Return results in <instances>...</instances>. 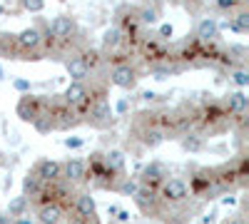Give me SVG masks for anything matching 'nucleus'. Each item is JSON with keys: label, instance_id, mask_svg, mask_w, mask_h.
Here are the masks:
<instances>
[{"label": "nucleus", "instance_id": "7c9ffc66", "mask_svg": "<svg viewBox=\"0 0 249 224\" xmlns=\"http://www.w3.org/2000/svg\"><path fill=\"white\" fill-rule=\"evenodd\" d=\"M33 127H35V132H40V135H50V132H55L53 120H50V115H48V112L40 115V117L33 122Z\"/></svg>", "mask_w": 249, "mask_h": 224}, {"label": "nucleus", "instance_id": "393cba45", "mask_svg": "<svg viewBox=\"0 0 249 224\" xmlns=\"http://www.w3.org/2000/svg\"><path fill=\"white\" fill-rule=\"evenodd\" d=\"M137 17H140V23L147 28V25H157L160 23V10L155 5H137Z\"/></svg>", "mask_w": 249, "mask_h": 224}, {"label": "nucleus", "instance_id": "f3484780", "mask_svg": "<svg viewBox=\"0 0 249 224\" xmlns=\"http://www.w3.org/2000/svg\"><path fill=\"white\" fill-rule=\"evenodd\" d=\"M102 159H105V167L110 174L115 177H127V167H124V152L122 150H107L102 152Z\"/></svg>", "mask_w": 249, "mask_h": 224}, {"label": "nucleus", "instance_id": "58836bf2", "mask_svg": "<svg viewBox=\"0 0 249 224\" xmlns=\"http://www.w3.org/2000/svg\"><path fill=\"white\" fill-rule=\"evenodd\" d=\"M115 217H117V222H120V224L130 222V212H127V209H117V214H115Z\"/></svg>", "mask_w": 249, "mask_h": 224}, {"label": "nucleus", "instance_id": "f704fd0d", "mask_svg": "<svg viewBox=\"0 0 249 224\" xmlns=\"http://www.w3.org/2000/svg\"><path fill=\"white\" fill-rule=\"evenodd\" d=\"M127 110H130V100H127V97H122V100H120V103H117V105L112 107V112H115V117H117V115H127Z\"/></svg>", "mask_w": 249, "mask_h": 224}, {"label": "nucleus", "instance_id": "39448f33", "mask_svg": "<svg viewBox=\"0 0 249 224\" xmlns=\"http://www.w3.org/2000/svg\"><path fill=\"white\" fill-rule=\"evenodd\" d=\"M18 48H20V60L25 63H37V60H45L43 55V35H40L37 25H30L25 30L15 33Z\"/></svg>", "mask_w": 249, "mask_h": 224}, {"label": "nucleus", "instance_id": "c85d7f7f", "mask_svg": "<svg viewBox=\"0 0 249 224\" xmlns=\"http://www.w3.org/2000/svg\"><path fill=\"white\" fill-rule=\"evenodd\" d=\"M62 224H102V222H100L97 214H92V217H80L77 212L70 209V212L65 214V219H62Z\"/></svg>", "mask_w": 249, "mask_h": 224}, {"label": "nucleus", "instance_id": "473e14b6", "mask_svg": "<svg viewBox=\"0 0 249 224\" xmlns=\"http://www.w3.org/2000/svg\"><path fill=\"white\" fill-rule=\"evenodd\" d=\"M155 35H157L160 40H164V43H170V40L175 37V25H172V23H162Z\"/></svg>", "mask_w": 249, "mask_h": 224}, {"label": "nucleus", "instance_id": "aec40b11", "mask_svg": "<svg viewBox=\"0 0 249 224\" xmlns=\"http://www.w3.org/2000/svg\"><path fill=\"white\" fill-rule=\"evenodd\" d=\"M37 214V224H62V219H65V209H62L60 205H45V207H37L35 209Z\"/></svg>", "mask_w": 249, "mask_h": 224}, {"label": "nucleus", "instance_id": "f257e3e1", "mask_svg": "<svg viewBox=\"0 0 249 224\" xmlns=\"http://www.w3.org/2000/svg\"><path fill=\"white\" fill-rule=\"evenodd\" d=\"M202 209V202L195 199L182 177H167L157 190V217L164 224H190Z\"/></svg>", "mask_w": 249, "mask_h": 224}, {"label": "nucleus", "instance_id": "b1692460", "mask_svg": "<svg viewBox=\"0 0 249 224\" xmlns=\"http://www.w3.org/2000/svg\"><path fill=\"white\" fill-rule=\"evenodd\" d=\"M28 209H30V199L20 194V197H13V199L8 202V212H5V214H8L10 219H15V217L28 214Z\"/></svg>", "mask_w": 249, "mask_h": 224}, {"label": "nucleus", "instance_id": "49530a36", "mask_svg": "<svg viewBox=\"0 0 249 224\" xmlns=\"http://www.w3.org/2000/svg\"><path fill=\"white\" fill-rule=\"evenodd\" d=\"M167 3H175V0H167Z\"/></svg>", "mask_w": 249, "mask_h": 224}, {"label": "nucleus", "instance_id": "a18cd8bd", "mask_svg": "<svg viewBox=\"0 0 249 224\" xmlns=\"http://www.w3.org/2000/svg\"><path fill=\"white\" fill-rule=\"evenodd\" d=\"M0 165H3V155H0Z\"/></svg>", "mask_w": 249, "mask_h": 224}, {"label": "nucleus", "instance_id": "ea45409f", "mask_svg": "<svg viewBox=\"0 0 249 224\" xmlns=\"http://www.w3.org/2000/svg\"><path fill=\"white\" fill-rule=\"evenodd\" d=\"M13 224H37V222H35V219H30L28 214H23V217H15V219H13Z\"/></svg>", "mask_w": 249, "mask_h": 224}, {"label": "nucleus", "instance_id": "dca6fc26", "mask_svg": "<svg viewBox=\"0 0 249 224\" xmlns=\"http://www.w3.org/2000/svg\"><path fill=\"white\" fill-rule=\"evenodd\" d=\"M219 20L217 17H202L197 23V30H195V37L199 43H217L219 40V28H217Z\"/></svg>", "mask_w": 249, "mask_h": 224}, {"label": "nucleus", "instance_id": "1a4fd4ad", "mask_svg": "<svg viewBox=\"0 0 249 224\" xmlns=\"http://www.w3.org/2000/svg\"><path fill=\"white\" fill-rule=\"evenodd\" d=\"M62 182H68L70 187L80 190L88 185V170H85V159L80 157H68L62 162Z\"/></svg>", "mask_w": 249, "mask_h": 224}, {"label": "nucleus", "instance_id": "6ab92c4d", "mask_svg": "<svg viewBox=\"0 0 249 224\" xmlns=\"http://www.w3.org/2000/svg\"><path fill=\"white\" fill-rule=\"evenodd\" d=\"M0 60H20L18 40L10 30H0Z\"/></svg>", "mask_w": 249, "mask_h": 224}, {"label": "nucleus", "instance_id": "9b49d317", "mask_svg": "<svg viewBox=\"0 0 249 224\" xmlns=\"http://www.w3.org/2000/svg\"><path fill=\"white\" fill-rule=\"evenodd\" d=\"M33 172L37 174V179L43 182V185H50V182H57L62 179V162L57 159H37L33 165Z\"/></svg>", "mask_w": 249, "mask_h": 224}, {"label": "nucleus", "instance_id": "4be33fe9", "mask_svg": "<svg viewBox=\"0 0 249 224\" xmlns=\"http://www.w3.org/2000/svg\"><path fill=\"white\" fill-rule=\"evenodd\" d=\"M179 145H182V150H184V152L197 155V152H202V150L207 147V137H202L199 132L190 130V132H184V135L179 137Z\"/></svg>", "mask_w": 249, "mask_h": 224}, {"label": "nucleus", "instance_id": "79ce46f5", "mask_svg": "<svg viewBox=\"0 0 249 224\" xmlns=\"http://www.w3.org/2000/svg\"><path fill=\"white\" fill-rule=\"evenodd\" d=\"M0 224H13V219L8 214H0Z\"/></svg>", "mask_w": 249, "mask_h": 224}, {"label": "nucleus", "instance_id": "20e7f679", "mask_svg": "<svg viewBox=\"0 0 249 224\" xmlns=\"http://www.w3.org/2000/svg\"><path fill=\"white\" fill-rule=\"evenodd\" d=\"M187 190H190V194L195 199H199V202L217 199L219 197V190H217V182H214V170L212 167H195Z\"/></svg>", "mask_w": 249, "mask_h": 224}, {"label": "nucleus", "instance_id": "0eeeda50", "mask_svg": "<svg viewBox=\"0 0 249 224\" xmlns=\"http://www.w3.org/2000/svg\"><path fill=\"white\" fill-rule=\"evenodd\" d=\"M140 68L132 63H122V65H115V68H110V85H115V87H120V90H124V92H132L137 85H140Z\"/></svg>", "mask_w": 249, "mask_h": 224}, {"label": "nucleus", "instance_id": "ddd939ff", "mask_svg": "<svg viewBox=\"0 0 249 224\" xmlns=\"http://www.w3.org/2000/svg\"><path fill=\"white\" fill-rule=\"evenodd\" d=\"M80 57H82V63H85V68H88V72H90V77H97V75H102L105 72V55H102V50L100 48H82L80 52H77Z\"/></svg>", "mask_w": 249, "mask_h": 224}, {"label": "nucleus", "instance_id": "a878e982", "mask_svg": "<svg viewBox=\"0 0 249 224\" xmlns=\"http://www.w3.org/2000/svg\"><path fill=\"white\" fill-rule=\"evenodd\" d=\"M242 8H249L247 0H214V10L222 13V15H230V17Z\"/></svg>", "mask_w": 249, "mask_h": 224}, {"label": "nucleus", "instance_id": "f8f14e48", "mask_svg": "<svg viewBox=\"0 0 249 224\" xmlns=\"http://www.w3.org/2000/svg\"><path fill=\"white\" fill-rule=\"evenodd\" d=\"M222 105L227 110L230 117H237V115H247L249 112V97L244 90H230L224 97H222Z\"/></svg>", "mask_w": 249, "mask_h": 224}, {"label": "nucleus", "instance_id": "412c9836", "mask_svg": "<svg viewBox=\"0 0 249 224\" xmlns=\"http://www.w3.org/2000/svg\"><path fill=\"white\" fill-rule=\"evenodd\" d=\"M124 45H122V35H120V30L112 25V28H107L105 33H102V55H112V52H117V50H122ZM127 50V48H124Z\"/></svg>", "mask_w": 249, "mask_h": 224}, {"label": "nucleus", "instance_id": "7ed1b4c3", "mask_svg": "<svg viewBox=\"0 0 249 224\" xmlns=\"http://www.w3.org/2000/svg\"><path fill=\"white\" fill-rule=\"evenodd\" d=\"M45 112H48L50 120H53L55 132H70V130H75V127L82 125V117H80L72 107H68L65 103H62L60 95H53V97L48 95V107H45Z\"/></svg>", "mask_w": 249, "mask_h": 224}, {"label": "nucleus", "instance_id": "c9c22d12", "mask_svg": "<svg viewBox=\"0 0 249 224\" xmlns=\"http://www.w3.org/2000/svg\"><path fill=\"white\" fill-rule=\"evenodd\" d=\"M62 145H65L68 150H80L85 142H82V137H65V142H62Z\"/></svg>", "mask_w": 249, "mask_h": 224}, {"label": "nucleus", "instance_id": "f03ea898", "mask_svg": "<svg viewBox=\"0 0 249 224\" xmlns=\"http://www.w3.org/2000/svg\"><path fill=\"white\" fill-rule=\"evenodd\" d=\"M232 130V120L227 115L222 100L212 97L210 100H199L197 103V117H195V132H199L202 137H214V135H224Z\"/></svg>", "mask_w": 249, "mask_h": 224}, {"label": "nucleus", "instance_id": "c03bdc74", "mask_svg": "<svg viewBox=\"0 0 249 224\" xmlns=\"http://www.w3.org/2000/svg\"><path fill=\"white\" fill-rule=\"evenodd\" d=\"M3 13H5V8H3V5H0V15H3Z\"/></svg>", "mask_w": 249, "mask_h": 224}, {"label": "nucleus", "instance_id": "a19ab883", "mask_svg": "<svg viewBox=\"0 0 249 224\" xmlns=\"http://www.w3.org/2000/svg\"><path fill=\"white\" fill-rule=\"evenodd\" d=\"M214 217H217V212H210V214H204V217H202V224H214Z\"/></svg>", "mask_w": 249, "mask_h": 224}, {"label": "nucleus", "instance_id": "c756f323", "mask_svg": "<svg viewBox=\"0 0 249 224\" xmlns=\"http://www.w3.org/2000/svg\"><path fill=\"white\" fill-rule=\"evenodd\" d=\"M232 20H234V25H237L239 35H247V33H249V8L237 10V13L232 15Z\"/></svg>", "mask_w": 249, "mask_h": 224}, {"label": "nucleus", "instance_id": "2eb2a0df", "mask_svg": "<svg viewBox=\"0 0 249 224\" xmlns=\"http://www.w3.org/2000/svg\"><path fill=\"white\" fill-rule=\"evenodd\" d=\"M62 65H65V72L70 77V83H85V80H90V72H88L85 63H82V57L77 52L62 60Z\"/></svg>", "mask_w": 249, "mask_h": 224}, {"label": "nucleus", "instance_id": "cd10ccee", "mask_svg": "<svg viewBox=\"0 0 249 224\" xmlns=\"http://www.w3.org/2000/svg\"><path fill=\"white\" fill-rule=\"evenodd\" d=\"M137 190H140V182H137V177H124L122 182H120V187H117V194H122V197H135L137 194Z\"/></svg>", "mask_w": 249, "mask_h": 224}, {"label": "nucleus", "instance_id": "a211bd4d", "mask_svg": "<svg viewBox=\"0 0 249 224\" xmlns=\"http://www.w3.org/2000/svg\"><path fill=\"white\" fill-rule=\"evenodd\" d=\"M72 212H77L80 217H92V214H97L95 197H92L88 190H80V192L75 194V202H72Z\"/></svg>", "mask_w": 249, "mask_h": 224}, {"label": "nucleus", "instance_id": "5701e85b", "mask_svg": "<svg viewBox=\"0 0 249 224\" xmlns=\"http://www.w3.org/2000/svg\"><path fill=\"white\" fill-rule=\"evenodd\" d=\"M40 190H43V182H40L37 174L30 170V172L23 177V197H28V199L33 202V199L40 194Z\"/></svg>", "mask_w": 249, "mask_h": 224}, {"label": "nucleus", "instance_id": "423d86ee", "mask_svg": "<svg viewBox=\"0 0 249 224\" xmlns=\"http://www.w3.org/2000/svg\"><path fill=\"white\" fill-rule=\"evenodd\" d=\"M48 107V95H33V92H25V95H20L18 100V105H15V115L28 122V125H33V122L45 112Z\"/></svg>", "mask_w": 249, "mask_h": 224}, {"label": "nucleus", "instance_id": "6e6552de", "mask_svg": "<svg viewBox=\"0 0 249 224\" xmlns=\"http://www.w3.org/2000/svg\"><path fill=\"white\" fill-rule=\"evenodd\" d=\"M167 177H172V174H170V167L164 165V162H160V159H152L150 165H144V167L140 170L137 182H140V187L157 192L160 185H162V182L167 179Z\"/></svg>", "mask_w": 249, "mask_h": 224}, {"label": "nucleus", "instance_id": "72a5a7b5", "mask_svg": "<svg viewBox=\"0 0 249 224\" xmlns=\"http://www.w3.org/2000/svg\"><path fill=\"white\" fill-rule=\"evenodd\" d=\"M13 87L20 92V95H25V92H30V80H23V77H15L13 80Z\"/></svg>", "mask_w": 249, "mask_h": 224}, {"label": "nucleus", "instance_id": "e433bc0d", "mask_svg": "<svg viewBox=\"0 0 249 224\" xmlns=\"http://www.w3.org/2000/svg\"><path fill=\"white\" fill-rule=\"evenodd\" d=\"M222 224H247V217H244V212H239V214H232L230 219H224Z\"/></svg>", "mask_w": 249, "mask_h": 224}, {"label": "nucleus", "instance_id": "37998d69", "mask_svg": "<svg viewBox=\"0 0 249 224\" xmlns=\"http://www.w3.org/2000/svg\"><path fill=\"white\" fill-rule=\"evenodd\" d=\"M0 80H5V70H3V65H0Z\"/></svg>", "mask_w": 249, "mask_h": 224}, {"label": "nucleus", "instance_id": "4c0bfd02", "mask_svg": "<svg viewBox=\"0 0 249 224\" xmlns=\"http://www.w3.org/2000/svg\"><path fill=\"white\" fill-rule=\"evenodd\" d=\"M219 202H222V205H227V207H234V205H237V197H234V194H222Z\"/></svg>", "mask_w": 249, "mask_h": 224}, {"label": "nucleus", "instance_id": "4468645a", "mask_svg": "<svg viewBox=\"0 0 249 224\" xmlns=\"http://www.w3.org/2000/svg\"><path fill=\"white\" fill-rule=\"evenodd\" d=\"M132 199H135L137 209H140L144 217H147V219H155V217H157V192L140 187V190H137V194H135Z\"/></svg>", "mask_w": 249, "mask_h": 224}, {"label": "nucleus", "instance_id": "bb28decb", "mask_svg": "<svg viewBox=\"0 0 249 224\" xmlns=\"http://www.w3.org/2000/svg\"><path fill=\"white\" fill-rule=\"evenodd\" d=\"M230 83L237 90H247L249 87V70L247 68H232L230 70Z\"/></svg>", "mask_w": 249, "mask_h": 224}, {"label": "nucleus", "instance_id": "9d476101", "mask_svg": "<svg viewBox=\"0 0 249 224\" xmlns=\"http://www.w3.org/2000/svg\"><path fill=\"white\" fill-rule=\"evenodd\" d=\"M60 97H62V103H65L68 107H72L82 117V112H85V107H88V100H90L88 83H70Z\"/></svg>", "mask_w": 249, "mask_h": 224}, {"label": "nucleus", "instance_id": "2f4dec72", "mask_svg": "<svg viewBox=\"0 0 249 224\" xmlns=\"http://www.w3.org/2000/svg\"><path fill=\"white\" fill-rule=\"evenodd\" d=\"M20 8L33 13V15H40L45 10V0H20Z\"/></svg>", "mask_w": 249, "mask_h": 224}]
</instances>
